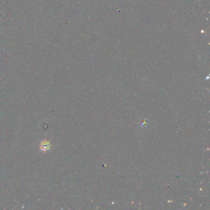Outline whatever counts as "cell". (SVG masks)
<instances>
[{
	"label": "cell",
	"mask_w": 210,
	"mask_h": 210,
	"mask_svg": "<svg viewBox=\"0 0 210 210\" xmlns=\"http://www.w3.org/2000/svg\"><path fill=\"white\" fill-rule=\"evenodd\" d=\"M51 147L50 143L47 141H44L41 142L40 144V149L43 151L48 150Z\"/></svg>",
	"instance_id": "cell-1"
}]
</instances>
